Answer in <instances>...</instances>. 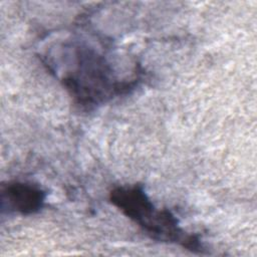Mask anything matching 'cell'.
<instances>
[{
	"instance_id": "3957f363",
	"label": "cell",
	"mask_w": 257,
	"mask_h": 257,
	"mask_svg": "<svg viewBox=\"0 0 257 257\" xmlns=\"http://www.w3.org/2000/svg\"><path fill=\"white\" fill-rule=\"evenodd\" d=\"M45 192L31 183L9 182L1 189V207L8 212L31 215L44 206Z\"/></svg>"
},
{
	"instance_id": "7a4b0ae2",
	"label": "cell",
	"mask_w": 257,
	"mask_h": 257,
	"mask_svg": "<svg viewBox=\"0 0 257 257\" xmlns=\"http://www.w3.org/2000/svg\"><path fill=\"white\" fill-rule=\"evenodd\" d=\"M109 201L151 238L175 243L194 252H204L198 236L182 229L170 210L157 209L142 186L116 187L110 191Z\"/></svg>"
},
{
	"instance_id": "6da1fadb",
	"label": "cell",
	"mask_w": 257,
	"mask_h": 257,
	"mask_svg": "<svg viewBox=\"0 0 257 257\" xmlns=\"http://www.w3.org/2000/svg\"><path fill=\"white\" fill-rule=\"evenodd\" d=\"M61 81L74 101L91 107L133 89L137 79L118 80L105 56L84 43L65 47Z\"/></svg>"
}]
</instances>
